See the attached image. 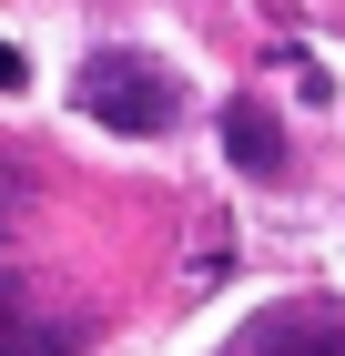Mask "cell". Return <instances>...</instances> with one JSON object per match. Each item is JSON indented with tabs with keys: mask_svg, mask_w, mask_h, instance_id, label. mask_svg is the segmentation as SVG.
Segmentation results:
<instances>
[{
	"mask_svg": "<svg viewBox=\"0 0 345 356\" xmlns=\"http://www.w3.org/2000/svg\"><path fill=\"white\" fill-rule=\"evenodd\" d=\"M0 356H71V336L31 316V296H21V275H10V265H0Z\"/></svg>",
	"mask_w": 345,
	"mask_h": 356,
	"instance_id": "cell-4",
	"label": "cell"
},
{
	"mask_svg": "<svg viewBox=\"0 0 345 356\" xmlns=\"http://www.w3.org/2000/svg\"><path fill=\"white\" fill-rule=\"evenodd\" d=\"M71 102L92 112L102 133H133V143L183 122V82H173L153 51H92V61H81V82H71Z\"/></svg>",
	"mask_w": 345,
	"mask_h": 356,
	"instance_id": "cell-1",
	"label": "cell"
},
{
	"mask_svg": "<svg viewBox=\"0 0 345 356\" xmlns=\"http://www.w3.org/2000/svg\"><path fill=\"white\" fill-rule=\"evenodd\" d=\"M21 82H31V61L10 51V41H0V92H21Z\"/></svg>",
	"mask_w": 345,
	"mask_h": 356,
	"instance_id": "cell-5",
	"label": "cell"
},
{
	"mask_svg": "<svg viewBox=\"0 0 345 356\" xmlns=\"http://www.w3.org/2000/svg\"><path fill=\"white\" fill-rule=\"evenodd\" d=\"M224 356H345V305H274Z\"/></svg>",
	"mask_w": 345,
	"mask_h": 356,
	"instance_id": "cell-2",
	"label": "cell"
},
{
	"mask_svg": "<svg viewBox=\"0 0 345 356\" xmlns=\"http://www.w3.org/2000/svg\"><path fill=\"white\" fill-rule=\"evenodd\" d=\"M224 153L234 173H285V122L264 102H224Z\"/></svg>",
	"mask_w": 345,
	"mask_h": 356,
	"instance_id": "cell-3",
	"label": "cell"
},
{
	"mask_svg": "<svg viewBox=\"0 0 345 356\" xmlns=\"http://www.w3.org/2000/svg\"><path fill=\"white\" fill-rule=\"evenodd\" d=\"M0 224H10V193H0Z\"/></svg>",
	"mask_w": 345,
	"mask_h": 356,
	"instance_id": "cell-6",
	"label": "cell"
}]
</instances>
